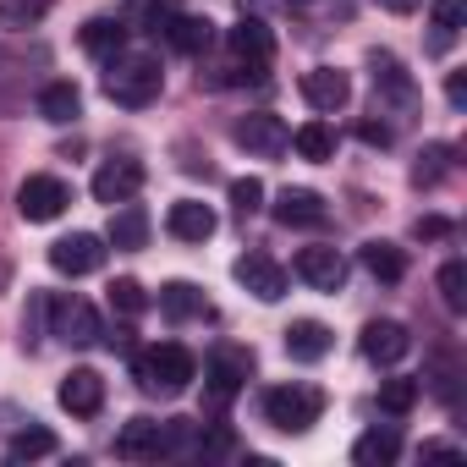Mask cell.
I'll return each mask as SVG.
<instances>
[{"mask_svg": "<svg viewBox=\"0 0 467 467\" xmlns=\"http://www.w3.org/2000/svg\"><path fill=\"white\" fill-rule=\"evenodd\" d=\"M110 72H105V99L110 105H121V110H149L154 99H160V88H165V72H160V61L154 56H110L105 61Z\"/></svg>", "mask_w": 467, "mask_h": 467, "instance_id": "obj_1", "label": "cell"}, {"mask_svg": "<svg viewBox=\"0 0 467 467\" xmlns=\"http://www.w3.org/2000/svg\"><path fill=\"white\" fill-rule=\"evenodd\" d=\"M132 374H138V385H143L149 396H182V390L192 385L198 363H192V352H187V347L160 341V347H149V352H138V358H132Z\"/></svg>", "mask_w": 467, "mask_h": 467, "instance_id": "obj_2", "label": "cell"}, {"mask_svg": "<svg viewBox=\"0 0 467 467\" xmlns=\"http://www.w3.org/2000/svg\"><path fill=\"white\" fill-rule=\"evenodd\" d=\"M325 412V390L314 385H275L265 390V423H275L281 434H308Z\"/></svg>", "mask_w": 467, "mask_h": 467, "instance_id": "obj_3", "label": "cell"}, {"mask_svg": "<svg viewBox=\"0 0 467 467\" xmlns=\"http://www.w3.org/2000/svg\"><path fill=\"white\" fill-rule=\"evenodd\" d=\"M45 314H50V336L67 341V347H94L99 330H105L99 314H94V303H83V297H50Z\"/></svg>", "mask_w": 467, "mask_h": 467, "instance_id": "obj_4", "label": "cell"}, {"mask_svg": "<svg viewBox=\"0 0 467 467\" xmlns=\"http://www.w3.org/2000/svg\"><path fill=\"white\" fill-rule=\"evenodd\" d=\"M231 138H237V149H248V154H265V160H275V154H286V149H292V127H286L275 110L237 116Z\"/></svg>", "mask_w": 467, "mask_h": 467, "instance_id": "obj_5", "label": "cell"}, {"mask_svg": "<svg viewBox=\"0 0 467 467\" xmlns=\"http://www.w3.org/2000/svg\"><path fill=\"white\" fill-rule=\"evenodd\" d=\"M67 203H72V187L61 182V176H28L23 187H17V214L28 220V225H45V220H56V214H67Z\"/></svg>", "mask_w": 467, "mask_h": 467, "instance_id": "obj_6", "label": "cell"}, {"mask_svg": "<svg viewBox=\"0 0 467 467\" xmlns=\"http://www.w3.org/2000/svg\"><path fill=\"white\" fill-rule=\"evenodd\" d=\"M231 56H237V72L243 78H265V67L275 61V34L265 17H243L231 28Z\"/></svg>", "mask_w": 467, "mask_h": 467, "instance_id": "obj_7", "label": "cell"}, {"mask_svg": "<svg viewBox=\"0 0 467 467\" xmlns=\"http://www.w3.org/2000/svg\"><path fill=\"white\" fill-rule=\"evenodd\" d=\"M105 265V237H94V231H72V237L50 243V270L61 275H94Z\"/></svg>", "mask_w": 467, "mask_h": 467, "instance_id": "obj_8", "label": "cell"}, {"mask_svg": "<svg viewBox=\"0 0 467 467\" xmlns=\"http://www.w3.org/2000/svg\"><path fill=\"white\" fill-rule=\"evenodd\" d=\"M248 368H254V352H248V347H220V352L209 358V368H203V379H209V396L225 407L231 396H237V390L248 385Z\"/></svg>", "mask_w": 467, "mask_h": 467, "instance_id": "obj_9", "label": "cell"}, {"mask_svg": "<svg viewBox=\"0 0 467 467\" xmlns=\"http://www.w3.org/2000/svg\"><path fill=\"white\" fill-rule=\"evenodd\" d=\"M303 99L319 110V116H336V110H347V99H352V78L341 72V67H314V72H303Z\"/></svg>", "mask_w": 467, "mask_h": 467, "instance_id": "obj_10", "label": "cell"}, {"mask_svg": "<svg viewBox=\"0 0 467 467\" xmlns=\"http://www.w3.org/2000/svg\"><path fill=\"white\" fill-rule=\"evenodd\" d=\"M358 347H363L368 363L390 368V363H401V358L412 352V336H407V325H396V319H368L363 336H358Z\"/></svg>", "mask_w": 467, "mask_h": 467, "instance_id": "obj_11", "label": "cell"}, {"mask_svg": "<svg viewBox=\"0 0 467 467\" xmlns=\"http://www.w3.org/2000/svg\"><path fill=\"white\" fill-rule=\"evenodd\" d=\"M138 187H143V165L138 160H105L99 171H94V198L99 203H127V198H138Z\"/></svg>", "mask_w": 467, "mask_h": 467, "instance_id": "obj_12", "label": "cell"}, {"mask_svg": "<svg viewBox=\"0 0 467 467\" xmlns=\"http://www.w3.org/2000/svg\"><path fill=\"white\" fill-rule=\"evenodd\" d=\"M292 270H297V281H308L314 292H341V286H347V259H341L336 248H303Z\"/></svg>", "mask_w": 467, "mask_h": 467, "instance_id": "obj_13", "label": "cell"}, {"mask_svg": "<svg viewBox=\"0 0 467 467\" xmlns=\"http://www.w3.org/2000/svg\"><path fill=\"white\" fill-rule=\"evenodd\" d=\"M237 281H243L259 303H281V297H286V270H281L270 254H243V259H237Z\"/></svg>", "mask_w": 467, "mask_h": 467, "instance_id": "obj_14", "label": "cell"}, {"mask_svg": "<svg viewBox=\"0 0 467 467\" xmlns=\"http://www.w3.org/2000/svg\"><path fill=\"white\" fill-rule=\"evenodd\" d=\"M214 225H220L214 209L198 203V198H176L171 214H165V231H171L176 243H209V237H214Z\"/></svg>", "mask_w": 467, "mask_h": 467, "instance_id": "obj_15", "label": "cell"}, {"mask_svg": "<svg viewBox=\"0 0 467 467\" xmlns=\"http://www.w3.org/2000/svg\"><path fill=\"white\" fill-rule=\"evenodd\" d=\"M56 401H61V407H67L72 418H94V412L105 407V379H99L94 368H72V374L61 379Z\"/></svg>", "mask_w": 467, "mask_h": 467, "instance_id": "obj_16", "label": "cell"}, {"mask_svg": "<svg viewBox=\"0 0 467 467\" xmlns=\"http://www.w3.org/2000/svg\"><path fill=\"white\" fill-rule=\"evenodd\" d=\"M368 72H374V88H379L385 99H396L401 110H412V105H418V88H412L407 67H401L390 50H368Z\"/></svg>", "mask_w": 467, "mask_h": 467, "instance_id": "obj_17", "label": "cell"}, {"mask_svg": "<svg viewBox=\"0 0 467 467\" xmlns=\"http://www.w3.org/2000/svg\"><path fill=\"white\" fill-rule=\"evenodd\" d=\"M330 347H336L330 325H319V319H292L286 325V358L292 363H319Z\"/></svg>", "mask_w": 467, "mask_h": 467, "instance_id": "obj_18", "label": "cell"}, {"mask_svg": "<svg viewBox=\"0 0 467 467\" xmlns=\"http://www.w3.org/2000/svg\"><path fill=\"white\" fill-rule=\"evenodd\" d=\"M105 243H110V248H121V254H132V248H143V243H149V214H143L132 198L110 209V231H105Z\"/></svg>", "mask_w": 467, "mask_h": 467, "instance_id": "obj_19", "label": "cell"}, {"mask_svg": "<svg viewBox=\"0 0 467 467\" xmlns=\"http://www.w3.org/2000/svg\"><path fill=\"white\" fill-rule=\"evenodd\" d=\"M275 220L281 225H325V198L314 187H286L275 198Z\"/></svg>", "mask_w": 467, "mask_h": 467, "instance_id": "obj_20", "label": "cell"}, {"mask_svg": "<svg viewBox=\"0 0 467 467\" xmlns=\"http://www.w3.org/2000/svg\"><path fill=\"white\" fill-rule=\"evenodd\" d=\"M467 23V0H434V12H429V56H445L456 45Z\"/></svg>", "mask_w": 467, "mask_h": 467, "instance_id": "obj_21", "label": "cell"}, {"mask_svg": "<svg viewBox=\"0 0 467 467\" xmlns=\"http://www.w3.org/2000/svg\"><path fill=\"white\" fill-rule=\"evenodd\" d=\"M160 314L176 319V325H187V319H203L209 303H203V292H198L192 281H165V286H160Z\"/></svg>", "mask_w": 467, "mask_h": 467, "instance_id": "obj_22", "label": "cell"}, {"mask_svg": "<svg viewBox=\"0 0 467 467\" xmlns=\"http://www.w3.org/2000/svg\"><path fill=\"white\" fill-rule=\"evenodd\" d=\"M83 50H88L94 61H110V56L127 50V28H121L116 17H88V23H83Z\"/></svg>", "mask_w": 467, "mask_h": 467, "instance_id": "obj_23", "label": "cell"}, {"mask_svg": "<svg viewBox=\"0 0 467 467\" xmlns=\"http://www.w3.org/2000/svg\"><path fill=\"white\" fill-rule=\"evenodd\" d=\"M165 39H171V50H182V56H203L209 50V39H214V23L209 17H171L165 23Z\"/></svg>", "mask_w": 467, "mask_h": 467, "instance_id": "obj_24", "label": "cell"}, {"mask_svg": "<svg viewBox=\"0 0 467 467\" xmlns=\"http://www.w3.org/2000/svg\"><path fill=\"white\" fill-rule=\"evenodd\" d=\"M363 270H368L374 281H385V286H396V281L407 275V254H401L396 243H385V237H374V243H363Z\"/></svg>", "mask_w": 467, "mask_h": 467, "instance_id": "obj_25", "label": "cell"}, {"mask_svg": "<svg viewBox=\"0 0 467 467\" xmlns=\"http://www.w3.org/2000/svg\"><path fill=\"white\" fill-rule=\"evenodd\" d=\"M78 110H83L78 83H45V88H39V116H45V121L67 127V121H78Z\"/></svg>", "mask_w": 467, "mask_h": 467, "instance_id": "obj_26", "label": "cell"}, {"mask_svg": "<svg viewBox=\"0 0 467 467\" xmlns=\"http://www.w3.org/2000/svg\"><path fill=\"white\" fill-rule=\"evenodd\" d=\"M401 456V434L396 429H368L358 445H352V462L358 467H390Z\"/></svg>", "mask_w": 467, "mask_h": 467, "instance_id": "obj_27", "label": "cell"}, {"mask_svg": "<svg viewBox=\"0 0 467 467\" xmlns=\"http://www.w3.org/2000/svg\"><path fill=\"white\" fill-rule=\"evenodd\" d=\"M292 149L303 154V160H314V165H325L330 154H336V132H330V121H303L297 132H292Z\"/></svg>", "mask_w": 467, "mask_h": 467, "instance_id": "obj_28", "label": "cell"}, {"mask_svg": "<svg viewBox=\"0 0 467 467\" xmlns=\"http://www.w3.org/2000/svg\"><path fill=\"white\" fill-rule=\"evenodd\" d=\"M451 143H429L423 154H418V165H412V187H440L445 182V171H451Z\"/></svg>", "mask_w": 467, "mask_h": 467, "instance_id": "obj_29", "label": "cell"}, {"mask_svg": "<svg viewBox=\"0 0 467 467\" xmlns=\"http://www.w3.org/2000/svg\"><path fill=\"white\" fill-rule=\"evenodd\" d=\"M418 396H423V379H407V374H401V379H385V385H379V407H385L390 418L412 412V407H418Z\"/></svg>", "mask_w": 467, "mask_h": 467, "instance_id": "obj_30", "label": "cell"}, {"mask_svg": "<svg viewBox=\"0 0 467 467\" xmlns=\"http://www.w3.org/2000/svg\"><path fill=\"white\" fill-rule=\"evenodd\" d=\"M50 451H56V434L39 429V423H28V429L12 434V462H34V456H50Z\"/></svg>", "mask_w": 467, "mask_h": 467, "instance_id": "obj_31", "label": "cell"}, {"mask_svg": "<svg viewBox=\"0 0 467 467\" xmlns=\"http://www.w3.org/2000/svg\"><path fill=\"white\" fill-rule=\"evenodd\" d=\"M440 297H445V308H451V314H462V308H467V265H462V259H451V265L440 270Z\"/></svg>", "mask_w": 467, "mask_h": 467, "instance_id": "obj_32", "label": "cell"}, {"mask_svg": "<svg viewBox=\"0 0 467 467\" xmlns=\"http://www.w3.org/2000/svg\"><path fill=\"white\" fill-rule=\"evenodd\" d=\"M110 308L127 314V319H138V314L149 308V297H143V286H138L132 275H121V281H110Z\"/></svg>", "mask_w": 467, "mask_h": 467, "instance_id": "obj_33", "label": "cell"}, {"mask_svg": "<svg viewBox=\"0 0 467 467\" xmlns=\"http://www.w3.org/2000/svg\"><path fill=\"white\" fill-rule=\"evenodd\" d=\"M231 209H237L243 220L259 214V209H265V182H259V176H237V182H231Z\"/></svg>", "mask_w": 467, "mask_h": 467, "instance_id": "obj_34", "label": "cell"}, {"mask_svg": "<svg viewBox=\"0 0 467 467\" xmlns=\"http://www.w3.org/2000/svg\"><path fill=\"white\" fill-rule=\"evenodd\" d=\"M50 12V0H6L0 6V17H12V23H39Z\"/></svg>", "mask_w": 467, "mask_h": 467, "instance_id": "obj_35", "label": "cell"}, {"mask_svg": "<svg viewBox=\"0 0 467 467\" xmlns=\"http://www.w3.org/2000/svg\"><path fill=\"white\" fill-rule=\"evenodd\" d=\"M171 17H176V0H143V23H149L154 34H165Z\"/></svg>", "mask_w": 467, "mask_h": 467, "instance_id": "obj_36", "label": "cell"}, {"mask_svg": "<svg viewBox=\"0 0 467 467\" xmlns=\"http://www.w3.org/2000/svg\"><path fill=\"white\" fill-rule=\"evenodd\" d=\"M412 231H418L423 243H440V237H451V220H445V214H418Z\"/></svg>", "mask_w": 467, "mask_h": 467, "instance_id": "obj_37", "label": "cell"}, {"mask_svg": "<svg viewBox=\"0 0 467 467\" xmlns=\"http://www.w3.org/2000/svg\"><path fill=\"white\" fill-rule=\"evenodd\" d=\"M358 138H363V143H374V149H385V143H390V127H385V121H363V127H358Z\"/></svg>", "mask_w": 467, "mask_h": 467, "instance_id": "obj_38", "label": "cell"}, {"mask_svg": "<svg viewBox=\"0 0 467 467\" xmlns=\"http://www.w3.org/2000/svg\"><path fill=\"white\" fill-rule=\"evenodd\" d=\"M445 99H451L456 110L467 105V78H462V72H451V78H445Z\"/></svg>", "mask_w": 467, "mask_h": 467, "instance_id": "obj_39", "label": "cell"}, {"mask_svg": "<svg viewBox=\"0 0 467 467\" xmlns=\"http://www.w3.org/2000/svg\"><path fill=\"white\" fill-rule=\"evenodd\" d=\"M379 6H385V12H396V17H407V12H418V6H423V0H379Z\"/></svg>", "mask_w": 467, "mask_h": 467, "instance_id": "obj_40", "label": "cell"}, {"mask_svg": "<svg viewBox=\"0 0 467 467\" xmlns=\"http://www.w3.org/2000/svg\"><path fill=\"white\" fill-rule=\"evenodd\" d=\"M423 456H456V445H445V440H429V445H423Z\"/></svg>", "mask_w": 467, "mask_h": 467, "instance_id": "obj_41", "label": "cell"}, {"mask_svg": "<svg viewBox=\"0 0 467 467\" xmlns=\"http://www.w3.org/2000/svg\"><path fill=\"white\" fill-rule=\"evenodd\" d=\"M286 6H297V12H303V6H314V0H286Z\"/></svg>", "mask_w": 467, "mask_h": 467, "instance_id": "obj_42", "label": "cell"}]
</instances>
